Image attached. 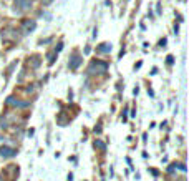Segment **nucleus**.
<instances>
[{
    "mask_svg": "<svg viewBox=\"0 0 189 181\" xmlns=\"http://www.w3.org/2000/svg\"><path fill=\"white\" fill-rule=\"evenodd\" d=\"M108 70V63L101 60H93L88 67V73H103Z\"/></svg>",
    "mask_w": 189,
    "mask_h": 181,
    "instance_id": "f257e3e1",
    "label": "nucleus"
},
{
    "mask_svg": "<svg viewBox=\"0 0 189 181\" xmlns=\"http://www.w3.org/2000/svg\"><path fill=\"white\" fill-rule=\"evenodd\" d=\"M96 50L100 52V53H106V52H111V45L110 43H101Z\"/></svg>",
    "mask_w": 189,
    "mask_h": 181,
    "instance_id": "0eeeda50",
    "label": "nucleus"
},
{
    "mask_svg": "<svg viewBox=\"0 0 189 181\" xmlns=\"http://www.w3.org/2000/svg\"><path fill=\"white\" fill-rule=\"evenodd\" d=\"M0 155L3 158H12V156L17 155V150L12 148V146H0Z\"/></svg>",
    "mask_w": 189,
    "mask_h": 181,
    "instance_id": "20e7f679",
    "label": "nucleus"
},
{
    "mask_svg": "<svg viewBox=\"0 0 189 181\" xmlns=\"http://www.w3.org/2000/svg\"><path fill=\"white\" fill-rule=\"evenodd\" d=\"M37 28V22L33 19H25L22 22V32L23 33H28V32H33Z\"/></svg>",
    "mask_w": 189,
    "mask_h": 181,
    "instance_id": "7ed1b4c3",
    "label": "nucleus"
},
{
    "mask_svg": "<svg viewBox=\"0 0 189 181\" xmlns=\"http://www.w3.org/2000/svg\"><path fill=\"white\" fill-rule=\"evenodd\" d=\"M53 2V0H42V5H45V7H46V5H50Z\"/></svg>",
    "mask_w": 189,
    "mask_h": 181,
    "instance_id": "9b49d317",
    "label": "nucleus"
},
{
    "mask_svg": "<svg viewBox=\"0 0 189 181\" xmlns=\"http://www.w3.org/2000/svg\"><path fill=\"white\" fill-rule=\"evenodd\" d=\"M28 63H30L32 68H38V67H40V57H38V55H33L32 60H28Z\"/></svg>",
    "mask_w": 189,
    "mask_h": 181,
    "instance_id": "423d86ee",
    "label": "nucleus"
},
{
    "mask_svg": "<svg viewBox=\"0 0 189 181\" xmlns=\"http://www.w3.org/2000/svg\"><path fill=\"white\" fill-rule=\"evenodd\" d=\"M80 63H81V57L80 55H73L72 57V60H70V63H68V67H70V70H76L80 67Z\"/></svg>",
    "mask_w": 189,
    "mask_h": 181,
    "instance_id": "39448f33",
    "label": "nucleus"
},
{
    "mask_svg": "<svg viewBox=\"0 0 189 181\" xmlns=\"http://www.w3.org/2000/svg\"><path fill=\"white\" fill-rule=\"evenodd\" d=\"M5 105H7V107H17V105H19V100L14 98V96H8L7 100H5Z\"/></svg>",
    "mask_w": 189,
    "mask_h": 181,
    "instance_id": "6e6552de",
    "label": "nucleus"
},
{
    "mask_svg": "<svg viewBox=\"0 0 189 181\" xmlns=\"http://www.w3.org/2000/svg\"><path fill=\"white\" fill-rule=\"evenodd\" d=\"M94 148H98V150L105 151V150H106V145L101 141V140H96V141H94Z\"/></svg>",
    "mask_w": 189,
    "mask_h": 181,
    "instance_id": "1a4fd4ad",
    "label": "nucleus"
},
{
    "mask_svg": "<svg viewBox=\"0 0 189 181\" xmlns=\"http://www.w3.org/2000/svg\"><path fill=\"white\" fill-rule=\"evenodd\" d=\"M15 7L14 10L17 12V14H22V12H27L28 8L32 7V0H14Z\"/></svg>",
    "mask_w": 189,
    "mask_h": 181,
    "instance_id": "f03ea898",
    "label": "nucleus"
},
{
    "mask_svg": "<svg viewBox=\"0 0 189 181\" xmlns=\"http://www.w3.org/2000/svg\"><path fill=\"white\" fill-rule=\"evenodd\" d=\"M53 62H55V52H51V53H48V63L51 65Z\"/></svg>",
    "mask_w": 189,
    "mask_h": 181,
    "instance_id": "9d476101",
    "label": "nucleus"
}]
</instances>
